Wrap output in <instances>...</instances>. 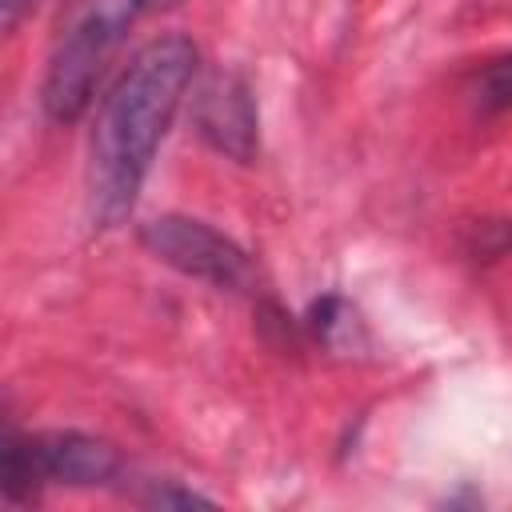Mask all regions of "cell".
<instances>
[{
    "label": "cell",
    "instance_id": "cell-1",
    "mask_svg": "<svg viewBox=\"0 0 512 512\" xmlns=\"http://www.w3.org/2000/svg\"><path fill=\"white\" fill-rule=\"evenodd\" d=\"M196 60L200 56L188 36H156L128 60V68L104 96L88 164L92 216L104 228L120 224L132 212L152 156L196 76Z\"/></svg>",
    "mask_w": 512,
    "mask_h": 512
},
{
    "label": "cell",
    "instance_id": "cell-2",
    "mask_svg": "<svg viewBox=\"0 0 512 512\" xmlns=\"http://www.w3.org/2000/svg\"><path fill=\"white\" fill-rule=\"evenodd\" d=\"M120 472V456L108 440L84 432H40L4 436V492L16 500L40 484H108Z\"/></svg>",
    "mask_w": 512,
    "mask_h": 512
},
{
    "label": "cell",
    "instance_id": "cell-3",
    "mask_svg": "<svg viewBox=\"0 0 512 512\" xmlns=\"http://www.w3.org/2000/svg\"><path fill=\"white\" fill-rule=\"evenodd\" d=\"M124 20H128L124 8H96V12H88L64 36V44L56 48V56L48 60L44 88H40L44 112L52 120L68 124V120H76L92 104V88L100 80V68L108 60V52L120 40Z\"/></svg>",
    "mask_w": 512,
    "mask_h": 512
},
{
    "label": "cell",
    "instance_id": "cell-4",
    "mask_svg": "<svg viewBox=\"0 0 512 512\" xmlns=\"http://www.w3.org/2000/svg\"><path fill=\"white\" fill-rule=\"evenodd\" d=\"M140 244L156 260H164L176 272H184L192 280H204L212 288L240 292V288L252 284V264H248L244 248H236L224 232H216L204 220H192V216H156L152 224H144Z\"/></svg>",
    "mask_w": 512,
    "mask_h": 512
},
{
    "label": "cell",
    "instance_id": "cell-5",
    "mask_svg": "<svg viewBox=\"0 0 512 512\" xmlns=\"http://www.w3.org/2000/svg\"><path fill=\"white\" fill-rule=\"evenodd\" d=\"M196 128L228 160L252 164L256 156V104L236 72H216L196 92Z\"/></svg>",
    "mask_w": 512,
    "mask_h": 512
},
{
    "label": "cell",
    "instance_id": "cell-6",
    "mask_svg": "<svg viewBox=\"0 0 512 512\" xmlns=\"http://www.w3.org/2000/svg\"><path fill=\"white\" fill-rule=\"evenodd\" d=\"M480 100L488 108H512V56H500L480 76Z\"/></svg>",
    "mask_w": 512,
    "mask_h": 512
},
{
    "label": "cell",
    "instance_id": "cell-7",
    "mask_svg": "<svg viewBox=\"0 0 512 512\" xmlns=\"http://www.w3.org/2000/svg\"><path fill=\"white\" fill-rule=\"evenodd\" d=\"M176 0H132V8H148V12H156V8H172Z\"/></svg>",
    "mask_w": 512,
    "mask_h": 512
},
{
    "label": "cell",
    "instance_id": "cell-8",
    "mask_svg": "<svg viewBox=\"0 0 512 512\" xmlns=\"http://www.w3.org/2000/svg\"><path fill=\"white\" fill-rule=\"evenodd\" d=\"M20 4H28V0H4V24H12V20H16Z\"/></svg>",
    "mask_w": 512,
    "mask_h": 512
}]
</instances>
